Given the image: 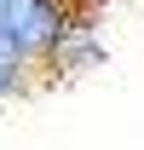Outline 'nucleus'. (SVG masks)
I'll return each instance as SVG.
<instances>
[{
    "instance_id": "f257e3e1",
    "label": "nucleus",
    "mask_w": 144,
    "mask_h": 150,
    "mask_svg": "<svg viewBox=\"0 0 144 150\" xmlns=\"http://www.w3.org/2000/svg\"><path fill=\"white\" fill-rule=\"evenodd\" d=\"M0 35L29 64H40L69 35V6H58V0H0Z\"/></svg>"
},
{
    "instance_id": "f03ea898",
    "label": "nucleus",
    "mask_w": 144,
    "mask_h": 150,
    "mask_svg": "<svg viewBox=\"0 0 144 150\" xmlns=\"http://www.w3.org/2000/svg\"><path fill=\"white\" fill-rule=\"evenodd\" d=\"M29 69H35V64H29V58H23L12 40L0 35V104H6V98H23V93H29Z\"/></svg>"
},
{
    "instance_id": "20e7f679",
    "label": "nucleus",
    "mask_w": 144,
    "mask_h": 150,
    "mask_svg": "<svg viewBox=\"0 0 144 150\" xmlns=\"http://www.w3.org/2000/svg\"><path fill=\"white\" fill-rule=\"evenodd\" d=\"M58 6H64V0H58Z\"/></svg>"
},
{
    "instance_id": "7ed1b4c3",
    "label": "nucleus",
    "mask_w": 144,
    "mask_h": 150,
    "mask_svg": "<svg viewBox=\"0 0 144 150\" xmlns=\"http://www.w3.org/2000/svg\"><path fill=\"white\" fill-rule=\"evenodd\" d=\"M98 58V40L87 35V23H69V35H64V46L52 52V64L58 69H81V64H92Z\"/></svg>"
}]
</instances>
